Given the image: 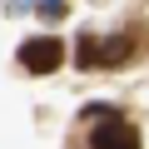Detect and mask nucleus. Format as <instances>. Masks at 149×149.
<instances>
[{"label":"nucleus","instance_id":"obj_1","mask_svg":"<svg viewBox=\"0 0 149 149\" xmlns=\"http://www.w3.org/2000/svg\"><path fill=\"white\" fill-rule=\"evenodd\" d=\"M60 60H65V45H60L55 35H40V40H25V45H20V65H25L30 74H55Z\"/></svg>","mask_w":149,"mask_h":149},{"label":"nucleus","instance_id":"obj_2","mask_svg":"<svg viewBox=\"0 0 149 149\" xmlns=\"http://www.w3.org/2000/svg\"><path fill=\"white\" fill-rule=\"evenodd\" d=\"M90 144H95V149H144V144H139V129H134V124H124L119 114H104V119L95 124Z\"/></svg>","mask_w":149,"mask_h":149},{"label":"nucleus","instance_id":"obj_3","mask_svg":"<svg viewBox=\"0 0 149 149\" xmlns=\"http://www.w3.org/2000/svg\"><path fill=\"white\" fill-rule=\"evenodd\" d=\"M134 45H139V30H124V35H114L109 45H100V65H124V60L134 55Z\"/></svg>","mask_w":149,"mask_h":149},{"label":"nucleus","instance_id":"obj_4","mask_svg":"<svg viewBox=\"0 0 149 149\" xmlns=\"http://www.w3.org/2000/svg\"><path fill=\"white\" fill-rule=\"evenodd\" d=\"M74 60H80V65H100V45H95V35H85V40H80Z\"/></svg>","mask_w":149,"mask_h":149}]
</instances>
